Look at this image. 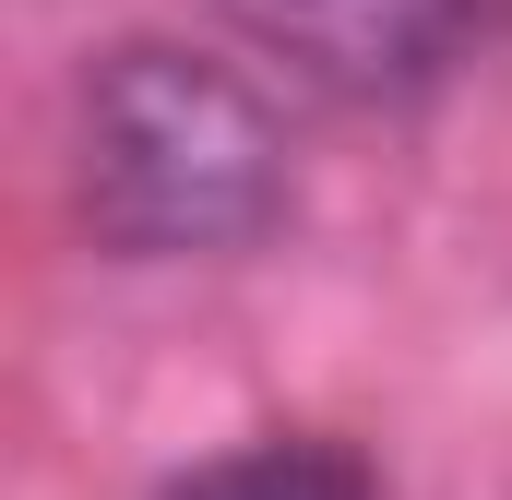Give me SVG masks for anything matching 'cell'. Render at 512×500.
Here are the masks:
<instances>
[{
	"mask_svg": "<svg viewBox=\"0 0 512 500\" xmlns=\"http://www.w3.org/2000/svg\"><path fill=\"white\" fill-rule=\"evenodd\" d=\"M167 500H370V465L346 441H251V453L179 477Z\"/></svg>",
	"mask_w": 512,
	"mask_h": 500,
	"instance_id": "3957f363",
	"label": "cell"
},
{
	"mask_svg": "<svg viewBox=\"0 0 512 500\" xmlns=\"http://www.w3.org/2000/svg\"><path fill=\"white\" fill-rule=\"evenodd\" d=\"M286 215V131L191 48H108L84 84V227L131 262L239 250Z\"/></svg>",
	"mask_w": 512,
	"mask_h": 500,
	"instance_id": "6da1fadb",
	"label": "cell"
},
{
	"mask_svg": "<svg viewBox=\"0 0 512 500\" xmlns=\"http://www.w3.org/2000/svg\"><path fill=\"white\" fill-rule=\"evenodd\" d=\"M227 12L251 24L298 84H322L346 108L417 96L465 48V24H477V0H227Z\"/></svg>",
	"mask_w": 512,
	"mask_h": 500,
	"instance_id": "7a4b0ae2",
	"label": "cell"
}]
</instances>
